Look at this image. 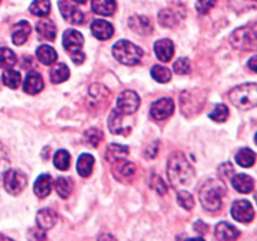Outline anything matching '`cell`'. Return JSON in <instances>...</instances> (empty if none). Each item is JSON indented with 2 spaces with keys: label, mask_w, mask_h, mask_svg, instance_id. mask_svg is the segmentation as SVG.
<instances>
[{
  "label": "cell",
  "mask_w": 257,
  "mask_h": 241,
  "mask_svg": "<svg viewBox=\"0 0 257 241\" xmlns=\"http://www.w3.org/2000/svg\"><path fill=\"white\" fill-rule=\"evenodd\" d=\"M167 176L173 187H182L191 183L195 177V170L183 153L175 152L168 158Z\"/></svg>",
  "instance_id": "obj_1"
},
{
  "label": "cell",
  "mask_w": 257,
  "mask_h": 241,
  "mask_svg": "<svg viewBox=\"0 0 257 241\" xmlns=\"http://www.w3.org/2000/svg\"><path fill=\"white\" fill-rule=\"evenodd\" d=\"M226 195V187L220 180H208L200 190V201L203 208L218 211L222 206V197Z\"/></svg>",
  "instance_id": "obj_2"
},
{
  "label": "cell",
  "mask_w": 257,
  "mask_h": 241,
  "mask_svg": "<svg viewBox=\"0 0 257 241\" xmlns=\"http://www.w3.org/2000/svg\"><path fill=\"white\" fill-rule=\"evenodd\" d=\"M228 99L235 107L246 110L257 105V85L256 83H247L233 88L228 93Z\"/></svg>",
  "instance_id": "obj_3"
},
{
  "label": "cell",
  "mask_w": 257,
  "mask_h": 241,
  "mask_svg": "<svg viewBox=\"0 0 257 241\" xmlns=\"http://www.w3.org/2000/svg\"><path fill=\"white\" fill-rule=\"evenodd\" d=\"M112 50L115 59L124 65L138 64L143 55V50L130 40H118Z\"/></svg>",
  "instance_id": "obj_4"
},
{
  "label": "cell",
  "mask_w": 257,
  "mask_h": 241,
  "mask_svg": "<svg viewBox=\"0 0 257 241\" xmlns=\"http://www.w3.org/2000/svg\"><path fill=\"white\" fill-rule=\"evenodd\" d=\"M83 44H84V38L77 30L68 29L63 34V47L69 53L75 64H82L85 59L84 53L82 52Z\"/></svg>",
  "instance_id": "obj_5"
},
{
  "label": "cell",
  "mask_w": 257,
  "mask_h": 241,
  "mask_svg": "<svg viewBox=\"0 0 257 241\" xmlns=\"http://www.w3.org/2000/svg\"><path fill=\"white\" fill-rule=\"evenodd\" d=\"M233 48L241 50H255L257 45L255 27H242L236 29L230 38Z\"/></svg>",
  "instance_id": "obj_6"
},
{
  "label": "cell",
  "mask_w": 257,
  "mask_h": 241,
  "mask_svg": "<svg viewBox=\"0 0 257 241\" xmlns=\"http://www.w3.org/2000/svg\"><path fill=\"white\" fill-rule=\"evenodd\" d=\"M205 94L200 90H185L181 94V109L185 115H191L193 113H198L205 102Z\"/></svg>",
  "instance_id": "obj_7"
},
{
  "label": "cell",
  "mask_w": 257,
  "mask_h": 241,
  "mask_svg": "<svg viewBox=\"0 0 257 241\" xmlns=\"http://www.w3.org/2000/svg\"><path fill=\"white\" fill-rule=\"evenodd\" d=\"M28 185V178L23 171L8 170L4 172V188L10 195H19Z\"/></svg>",
  "instance_id": "obj_8"
},
{
  "label": "cell",
  "mask_w": 257,
  "mask_h": 241,
  "mask_svg": "<svg viewBox=\"0 0 257 241\" xmlns=\"http://www.w3.org/2000/svg\"><path fill=\"white\" fill-rule=\"evenodd\" d=\"M140 95L133 90H123L117 98V110L123 114H133L140 108Z\"/></svg>",
  "instance_id": "obj_9"
},
{
  "label": "cell",
  "mask_w": 257,
  "mask_h": 241,
  "mask_svg": "<svg viewBox=\"0 0 257 241\" xmlns=\"http://www.w3.org/2000/svg\"><path fill=\"white\" fill-rule=\"evenodd\" d=\"M231 213L235 220L240 221L242 223H248L255 217V211H253L252 205L247 200H237L232 203L231 207Z\"/></svg>",
  "instance_id": "obj_10"
},
{
  "label": "cell",
  "mask_w": 257,
  "mask_h": 241,
  "mask_svg": "<svg viewBox=\"0 0 257 241\" xmlns=\"http://www.w3.org/2000/svg\"><path fill=\"white\" fill-rule=\"evenodd\" d=\"M58 5H59V10L62 13L63 18L67 22L74 25L83 24V22H84V14L80 12V9H78L75 7L73 0H59Z\"/></svg>",
  "instance_id": "obj_11"
},
{
  "label": "cell",
  "mask_w": 257,
  "mask_h": 241,
  "mask_svg": "<svg viewBox=\"0 0 257 241\" xmlns=\"http://www.w3.org/2000/svg\"><path fill=\"white\" fill-rule=\"evenodd\" d=\"M175 110V103L171 98H161L156 100L151 107V115L157 120H163L172 115Z\"/></svg>",
  "instance_id": "obj_12"
},
{
  "label": "cell",
  "mask_w": 257,
  "mask_h": 241,
  "mask_svg": "<svg viewBox=\"0 0 257 241\" xmlns=\"http://www.w3.org/2000/svg\"><path fill=\"white\" fill-rule=\"evenodd\" d=\"M124 115L119 110H113L108 118V127L113 135H127L131 131V126L124 122Z\"/></svg>",
  "instance_id": "obj_13"
},
{
  "label": "cell",
  "mask_w": 257,
  "mask_h": 241,
  "mask_svg": "<svg viewBox=\"0 0 257 241\" xmlns=\"http://www.w3.org/2000/svg\"><path fill=\"white\" fill-rule=\"evenodd\" d=\"M155 53L158 59L163 63H167L172 59L175 54V45L172 40L170 39H161L155 43Z\"/></svg>",
  "instance_id": "obj_14"
},
{
  "label": "cell",
  "mask_w": 257,
  "mask_h": 241,
  "mask_svg": "<svg viewBox=\"0 0 257 241\" xmlns=\"http://www.w3.org/2000/svg\"><path fill=\"white\" fill-rule=\"evenodd\" d=\"M90 30H92L93 35L99 40H107L112 38L113 33H114V28L110 23L107 20L97 19L92 23L90 25Z\"/></svg>",
  "instance_id": "obj_15"
},
{
  "label": "cell",
  "mask_w": 257,
  "mask_h": 241,
  "mask_svg": "<svg viewBox=\"0 0 257 241\" xmlns=\"http://www.w3.org/2000/svg\"><path fill=\"white\" fill-rule=\"evenodd\" d=\"M115 166L113 168L114 171V177L118 178L122 182H125V181H130L131 178L133 177V175L136 173V166L133 165L132 162H128V161L120 160L114 162Z\"/></svg>",
  "instance_id": "obj_16"
},
{
  "label": "cell",
  "mask_w": 257,
  "mask_h": 241,
  "mask_svg": "<svg viewBox=\"0 0 257 241\" xmlns=\"http://www.w3.org/2000/svg\"><path fill=\"white\" fill-rule=\"evenodd\" d=\"M128 25H130L131 29L133 32L138 33L141 35H148L152 33L153 27L152 23L148 18L142 17V15H135V17H131L128 20Z\"/></svg>",
  "instance_id": "obj_17"
},
{
  "label": "cell",
  "mask_w": 257,
  "mask_h": 241,
  "mask_svg": "<svg viewBox=\"0 0 257 241\" xmlns=\"http://www.w3.org/2000/svg\"><path fill=\"white\" fill-rule=\"evenodd\" d=\"M215 235L220 241H235L240 236V231L231 223L222 221L216 226Z\"/></svg>",
  "instance_id": "obj_18"
},
{
  "label": "cell",
  "mask_w": 257,
  "mask_h": 241,
  "mask_svg": "<svg viewBox=\"0 0 257 241\" xmlns=\"http://www.w3.org/2000/svg\"><path fill=\"white\" fill-rule=\"evenodd\" d=\"M44 88V82L39 73L30 72L24 82V90L28 94H37Z\"/></svg>",
  "instance_id": "obj_19"
},
{
  "label": "cell",
  "mask_w": 257,
  "mask_h": 241,
  "mask_svg": "<svg viewBox=\"0 0 257 241\" xmlns=\"http://www.w3.org/2000/svg\"><path fill=\"white\" fill-rule=\"evenodd\" d=\"M232 181V186L236 191L241 193H250L253 190V178L250 176L245 175V173H240V175H233L231 178Z\"/></svg>",
  "instance_id": "obj_20"
},
{
  "label": "cell",
  "mask_w": 257,
  "mask_h": 241,
  "mask_svg": "<svg viewBox=\"0 0 257 241\" xmlns=\"http://www.w3.org/2000/svg\"><path fill=\"white\" fill-rule=\"evenodd\" d=\"M57 213L53 210H50V208H42L37 213V223L43 230L52 228L57 223Z\"/></svg>",
  "instance_id": "obj_21"
},
{
  "label": "cell",
  "mask_w": 257,
  "mask_h": 241,
  "mask_svg": "<svg viewBox=\"0 0 257 241\" xmlns=\"http://www.w3.org/2000/svg\"><path fill=\"white\" fill-rule=\"evenodd\" d=\"M30 32H32V29H30L29 23L25 22V20L19 22L14 27V30H13V34H12L13 43H14L15 45H23L25 42H27Z\"/></svg>",
  "instance_id": "obj_22"
},
{
  "label": "cell",
  "mask_w": 257,
  "mask_h": 241,
  "mask_svg": "<svg viewBox=\"0 0 257 241\" xmlns=\"http://www.w3.org/2000/svg\"><path fill=\"white\" fill-rule=\"evenodd\" d=\"M37 32L39 37L44 40H49L53 42L57 37V27L53 22L47 19L39 20L37 24Z\"/></svg>",
  "instance_id": "obj_23"
},
{
  "label": "cell",
  "mask_w": 257,
  "mask_h": 241,
  "mask_svg": "<svg viewBox=\"0 0 257 241\" xmlns=\"http://www.w3.org/2000/svg\"><path fill=\"white\" fill-rule=\"evenodd\" d=\"M128 153H130V148L127 146L109 145L105 151V160L110 163H114L117 161L124 160Z\"/></svg>",
  "instance_id": "obj_24"
},
{
  "label": "cell",
  "mask_w": 257,
  "mask_h": 241,
  "mask_svg": "<svg viewBox=\"0 0 257 241\" xmlns=\"http://www.w3.org/2000/svg\"><path fill=\"white\" fill-rule=\"evenodd\" d=\"M92 9L97 14L109 17L114 14L117 4L115 0H92Z\"/></svg>",
  "instance_id": "obj_25"
},
{
  "label": "cell",
  "mask_w": 257,
  "mask_h": 241,
  "mask_svg": "<svg viewBox=\"0 0 257 241\" xmlns=\"http://www.w3.org/2000/svg\"><path fill=\"white\" fill-rule=\"evenodd\" d=\"M52 191V178L49 175H40L34 182V193L40 198L47 197Z\"/></svg>",
  "instance_id": "obj_26"
},
{
  "label": "cell",
  "mask_w": 257,
  "mask_h": 241,
  "mask_svg": "<svg viewBox=\"0 0 257 241\" xmlns=\"http://www.w3.org/2000/svg\"><path fill=\"white\" fill-rule=\"evenodd\" d=\"M37 58L42 64L44 65H52L53 63L57 62L58 54L50 45H40L37 49Z\"/></svg>",
  "instance_id": "obj_27"
},
{
  "label": "cell",
  "mask_w": 257,
  "mask_h": 241,
  "mask_svg": "<svg viewBox=\"0 0 257 241\" xmlns=\"http://www.w3.org/2000/svg\"><path fill=\"white\" fill-rule=\"evenodd\" d=\"M94 166V157L89 153H83L77 161V171L82 177H88L92 173Z\"/></svg>",
  "instance_id": "obj_28"
},
{
  "label": "cell",
  "mask_w": 257,
  "mask_h": 241,
  "mask_svg": "<svg viewBox=\"0 0 257 241\" xmlns=\"http://www.w3.org/2000/svg\"><path fill=\"white\" fill-rule=\"evenodd\" d=\"M180 10L176 9H163L161 10L160 14H158V22H160L161 25L166 28H172L180 22Z\"/></svg>",
  "instance_id": "obj_29"
},
{
  "label": "cell",
  "mask_w": 257,
  "mask_h": 241,
  "mask_svg": "<svg viewBox=\"0 0 257 241\" xmlns=\"http://www.w3.org/2000/svg\"><path fill=\"white\" fill-rule=\"evenodd\" d=\"M54 187L57 191L58 195L62 198H68L73 192V187H74V183H73L72 178L69 177H58L54 181Z\"/></svg>",
  "instance_id": "obj_30"
},
{
  "label": "cell",
  "mask_w": 257,
  "mask_h": 241,
  "mask_svg": "<svg viewBox=\"0 0 257 241\" xmlns=\"http://www.w3.org/2000/svg\"><path fill=\"white\" fill-rule=\"evenodd\" d=\"M256 155L252 150L250 148H241L236 155V162L241 166V167H251L255 165Z\"/></svg>",
  "instance_id": "obj_31"
},
{
  "label": "cell",
  "mask_w": 257,
  "mask_h": 241,
  "mask_svg": "<svg viewBox=\"0 0 257 241\" xmlns=\"http://www.w3.org/2000/svg\"><path fill=\"white\" fill-rule=\"evenodd\" d=\"M69 78V68L64 63H59L50 70V80L53 83H63Z\"/></svg>",
  "instance_id": "obj_32"
},
{
  "label": "cell",
  "mask_w": 257,
  "mask_h": 241,
  "mask_svg": "<svg viewBox=\"0 0 257 241\" xmlns=\"http://www.w3.org/2000/svg\"><path fill=\"white\" fill-rule=\"evenodd\" d=\"M50 0H34V2L30 4L29 10L33 15H37V17H47L50 13Z\"/></svg>",
  "instance_id": "obj_33"
},
{
  "label": "cell",
  "mask_w": 257,
  "mask_h": 241,
  "mask_svg": "<svg viewBox=\"0 0 257 241\" xmlns=\"http://www.w3.org/2000/svg\"><path fill=\"white\" fill-rule=\"evenodd\" d=\"M3 82L7 87L12 88V89H17L22 83V75L19 72L14 69H7L3 73Z\"/></svg>",
  "instance_id": "obj_34"
},
{
  "label": "cell",
  "mask_w": 257,
  "mask_h": 241,
  "mask_svg": "<svg viewBox=\"0 0 257 241\" xmlns=\"http://www.w3.org/2000/svg\"><path fill=\"white\" fill-rule=\"evenodd\" d=\"M17 63V55L9 48H0V68L9 69Z\"/></svg>",
  "instance_id": "obj_35"
},
{
  "label": "cell",
  "mask_w": 257,
  "mask_h": 241,
  "mask_svg": "<svg viewBox=\"0 0 257 241\" xmlns=\"http://www.w3.org/2000/svg\"><path fill=\"white\" fill-rule=\"evenodd\" d=\"M151 75L155 80H157L158 83H167L171 80V70L168 68L163 67V65H155L151 70Z\"/></svg>",
  "instance_id": "obj_36"
},
{
  "label": "cell",
  "mask_w": 257,
  "mask_h": 241,
  "mask_svg": "<svg viewBox=\"0 0 257 241\" xmlns=\"http://www.w3.org/2000/svg\"><path fill=\"white\" fill-rule=\"evenodd\" d=\"M54 166L60 171H67L70 166V155L65 150L57 151L54 155Z\"/></svg>",
  "instance_id": "obj_37"
},
{
  "label": "cell",
  "mask_w": 257,
  "mask_h": 241,
  "mask_svg": "<svg viewBox=\"0 0 257 241\" xmlns=\"http://www.w3.org/2000/svg\"><path fill=\"white\" fill-rule=\"evenodd\" d=\"M84 141L92 147H97L103 141V132L98 128H89L84 132Z\"/></svg>",
  "instance_id": "obj_38"
},
{
  "label": "cell",
  "mask_w": 257,
  "mask_h": 241,
  "mask_svg": "<svg viewBox=\"0 0 257 241\" xmlns=\"http://www.w3.org/2000/svg\"><path fill=\"white\" fill-rule=\"evenodd\" d=\"M228 114H230V112H228L227 105L218 104L213 108V110L208 114V117H210L212 120H215V122L222 123L227 119Z\"/></svg>",
  "instance_id": "obj_39"
},
{
  "label": "cell",
  "mask_w": 257,
  "mask_h": 241,
  "mask_svg": "<svg viewBox=\"0 0 257 241\" xmlns=\"http://www.w3.org/2000/svg\"><path fill=\"white\" fill-rule=\"evenodd\" d=\"M177 201L185 210H192L195 206V200L193 196L187 191H178L177 192Z\"/></svg>",
  "instance_id": "obj_40"
},
{
  "label": "cell",
  "mask_w": 257,
  "mask_h": 241,
  "mask_svg": "<svg viewBox=\"0 0 257 241\" xmlns=\"http://www.w3.org/2000/svg\"><path fill=\"white\" fill-rule=\"evenodd\" d=\"M173 69H175V72L180 75L187 74L191 70L190 60H188L187 58H180V59H177L173 63Z\"/></svg>",
  "instance_id": "obj_41"
},
{
  "label": "cell",
  "mask_w": 257,
  "mask_h": 241,
  "mask_svg": "<svg viewBox=\"0 0 257 241\" xmlns=\"http://www.w3.org/2000/svg\"><path fill=\"white\" fill-rule=\"evenodd\" d=\"M150 181H151L150 182L151 187H152L158 195H165V193L167 192V185H166V182L160 177V176L153 175Z\"/></svg>",
  "instance_id": "obj_42"
},
{
  "label": "cell",
  "mask_w": 257,
  "mask_h": 241,
  "mask_svg": "<svg viewBox=\"0 0 257 241\" xmlns=\"http://www.w3.org/2000/svg\"><path fill=\"white\" fill-rule=\"evenodd\" d=\"M233 175H235V168H233V166L230 162L223 163V165L218 167V176H220L221 181L231 180Z\"/></svg>",
  "instance_id": "obj_43"
},
{
  "label": "cell",
  "mask_w": 257,
  "mask_h": 241,
  "mask_svg": "<svg viewBox=\"0 0 257 241\" xmlns=\"http://www.w3.org/2000/svg\"><path fill=\"white\" fill-rule=\"evenodd\" d=\"M215 5L216 0H197L196 2V9L200 14H207Z\"/></svg>",
  "instance_id": "obj_44"
},
{
  "label": "cell",
  "mask_w": 257,
  "mask_h": 241,
  "mask_svg": "<svg viewBox=\"0 0 257 241\" xmlns=\"http://www.w3.org/2000/svg\"><path fill=\"white\" fill-rule=\"evenodd\" d=\"M29 235L32 237L33 241H45L47 240V233H45V230H43L42 227H34L30 228Z\"/></svg>",
  "instance_id": "obj_45"
},
{
  "label": "cell",
  "mask_w": 257,
  "mask_h": 241,
  "mask_svg": "<svg viewBox=\"0 0 257 241\" xmlns=\"http://www.w3.org/2000/svg\"><path fill=\"white\" fill-rule=\"evenodd\" d=\"M157 153H158V141L151 143L145 151V156L147 158H155L156 156H157Z\"/></svg>",
  "instance_id": "obj_46"
},
{
  "label": "cell",
  "mask_w": 257,
  "mask_h": 241,
  "mask_svg": "<svg viewBox=\"0 0 257 241\" xmlns=\"http://www.w3.org/2000/svg\"><path fill=\"white\" fill-rule=\"evenodd\" d=\"M7 167H8L7 153H5V151L3 150L2 145H0V176L7 171Z\"/></svg>",
  "instance_id": "obj_47"
},
{
  "label": "cell",
  "mask_w": 257,
  "mask_h": 241,
  "mask_svg": "<svg viewBox=\"0 0 257 241\" xmlns=\"http://www.w3.org/2000/svg\"><path fill=\"white\" fill-rule=\"evenodd\" d=\"M193 227H195V230H197V232H200V233H206L208 230V226L205 225L202 221H197V222L193 225Z\"/></svg>",
  "instance_id": "obj_48"
},
{
  "label": "cell",
  "mask_w": 257,
  "mask_h": 241,
  "mask_svg": "<svg viewBox=\"0 0 257 241\" xmlns=\"http://www.w3.org/2000/svg\"><path fill=\"white\" fill-rule=\"evenodd\" d=\"M98 241H117V238L113 235H110V233H102V235L98 237Z\"/></svg>",
  "instance_id": "obj_49"
},
{
  "label": "cell",
  "mask_w": 257,
  "mask_h": 241,
  "mask_svg": "<svg viewBox=\"0 0 257 241\" xmlns=\"http://www.w3.org/2000/svg\"><path fill=\"white\" fill-rule=\"evenodd\" d=\"M256 60H257V57H252L250 59V62H248V68H250L252 72H257V68H256Z\"/></svg>",
  "instance_id": "obj_50"
},
{
  "label": "cell",
  "mask_w": 257,
  "mask_h": 241,
  "mask_svg": "<svg viewBox=\"0 0 257 241\" xmlns=\"http://www.w3.org/2000/svg\"><path fill=\"white\" fill-rule=\"evenodd\" d=\"M186 241H205L202 237H191V238H187Z\"/></svg>",
  "instance_id": "obj_51"
},
{
  "label": "cell",
  "mask_w": 257,
  "mask_h": 241,
  "mask_svg": "<svg viewBox=\"0 0 257 241\" xmlns=\"http://www.w3.org/2000/svg\"><path fill=\"white\" fill-rule=\"evenodd\" d=\"M0 241H12V240H10V238H8L7 236H4L0 233Z\"/></svg>",
  "instance_id": "obj_52"
},
{
  "label": "cell",
  "mask_w": 257,
  "mask_h": 241,
  "mask_svg": "<svg viewBox=\"0 0 257 241\" xmlns=\"http://www.w3.org/2000/svg\"><path fill=\"white\" fill-rule=\"evenodd\" d=\"M73 2H74L75 4H84V3L87 2V0H73Z\"/></svg>",
  "instance_id": "obj_53"
},
{
  "label": "cell",
  "mask_w": 257,
  "mask_h": 241,
  "mask_svg": "<svg viewBox=\"0 0 257 241\" xmlns=\"http://www.w3.org/2000/svg\"><path fill=\"white\" fill-rule=\"evenodd\" d=\"M0 3H2V0H0Z\"/></svg>",
  "instance_id": "obj_54"
}]
</instances>
